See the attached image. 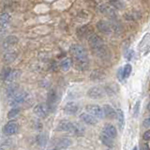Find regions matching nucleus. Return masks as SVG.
<instances>
[{"label":"nucleus","instance_id":"obj_1","mask_svg":"<svg viewBox=\"0 0 150 150\" xmlns=\"http://www.w3.org/2000/svg\"><path fill=\"white\" fill-rule=\"evenodd\" d=\"M70 54H72L75 62V67L79 70H84L88 68L89 61L86 49L79 44H73L69 48Z\"/></svg>","mask_w":150,"mask_h":150},{"label":"nucleus","instance_id":"obj_2","mask_svg":"<svg viewBox=\"0 0 150 150\" xmlns=\"http://www.w3.org/2000/svg\"><path fill=\"white\" fill-rule=\"evenodd\" d=\"M57 129L69 132L75 136H83L86 132V129L83 125L79 123H72V122H69L68 120L61 121L57 127Z\"/></svg>","mask_w":150,"mask_h":150},{"label":"nucleus","instance_id":"obj_3","mask_svg":"<svg viewBox=\"0 0 150 150\" xmlns=\"http://www.w3.org/2000/svg\"><path fill=\"white\" fill-rule=\"evenodd\" d=\"M28 98V94L25 91L20 92V93H16L15 96H13L11 100H9V105L11 107H18L19 105L23 104Z\"/></svg>","mask_w":150,"mask_h":150},{"label":"nucleus","instance_id":"obj_4","mask_svg":"<svg viewBox=\"0 0 150 150\" xmlns=\"http://www.w3.org/2000/svg\"><path fill=\"white\" fill-rule=\"evenodd\" d=\"M58 102V95L55 89H51L47 97V106L49 108V111H54Z\"/></svg>","mask_w":150,"mask_h":150},{"label":"nucleus","instance_id":"obj_5","mask_svg":"<svg viewBox=\"0 0 150 150\" xmlns=\"http://www.w3.org/2000/svg\"><path fill=\"white\" fill-rule=\"evenodd\" d=\"M34 114L37 116H39L40 118H45L48 116L49 108L46 103H40L34 107Z\"/></svg>","mask_w":150,"mask_h":150},{"label":"nucleus","instance_id":"obj_6","mask_svg":"<svg viewBox=\"0 0 150 150\" xmlns=\"http://www.w3.org/2000/svg\"><path fill=\"white\" fill-rule=\"evenodd\" d=\"M86 111L88 114L92 115L93 116H95L96 118H103L104 117V114H103V110L100 106L98 105H95V104H92V105H87L86 106Z\"/></svg>","mask_w":150,"mask_h":150},{"label":"nucleus","instance_id":"obj_7","mask_svg":"<svg viewBox=\"0 0 150 150\" xmlns=\"http://www.w3.org/2000/svg\"><path fill=\"white\" fill-rule=\"evenodd\" d=\"M105 94L104 89L100 86H93L87 91V96L94 100H98V98H103Z\"/></svg>","mask_w":150,"mask_h":150},{"label":"nucleus","instance_id":"obj_8","mask_svg":"<svg viewBox=\"0 0 150 150\" xmlns=\"http://www.w3.org/2000/svg\"><path fill=\"white\" fill-rule=\"evenodd\" d=\"M93 52L95 53L97 56H98L101 59H108L110 57V52L107 47L104 45V43L100 45V47H98V48H96L95 50H93Z\"/></svg>","mask_w":150,"mask_h":150},{"label":"nucleus","instance_id":"obj_9","mask_svg":"<svg viewBox=\"0 0 150 150\" xmlns=\"http://www.w3.org/2000/svg\"><path fill=\"white\" fill-rule=\"evenodd\" d=\"M87 39H88V43H89V45H90L92 50H95L96 48H98V47H100V45L103 44V41L100 39V37H98L96 34L90 35Z\"/></svg>","mask_w":150,"mask_h":150},{"label":"nucleus","instance_id":"obj_10","mask_svg":"<svg viewBox=\"0 0 150 150\" xmlns=\"http://www.w3.org/2000/svg\"><path fill=\"white\" fill-rule=\"evenodd\" d=\"M97 27L98 29L100 30V32L104 33V34H111L112 32V25H111V23H108L106 21H98L97 23Z\"/></svg>","mask_w":150,"mask_h":150},{"label":"nucleus","instance_id":"obj_11","mask_svg":"<svg viewBox=\"0 0 150 150\" xmlns=\"http://www.w3.org/2000/svg\"><path fill=\"white\" fill-rule=\"evenodd\" d=\"M18 131V124L15 121H9L4 127V133L6 135H13Z\"/></svg>","mask_w":150,"mask_h":150},{"label":"nucleus","instance_id":"obj_12","mask_svg":"<svg viewBox=\"0 0 150 150\" xmlns=\"http://www.w3.org/2000/svg\"><path fill=\"white\" fill-rule=\"evenodd\" d=\"M100 11L103 14H105V15H107L108 17H110L112 19H115V16H116V13H115V11L114 7H111L109 6V5H101V6L100 7Z\"/></svg>","mask_w":150,"mask_h":150},{"label":"nucleus","instance_id":"obj_13","mask_svg":"<svg viewBox=\"0 0 150 150\" xmlns=\"http://www.w3.org/2000/svg\"><path fill=\"white\" fill-rule=\"evenodd\" d=\"M92 27L89 25H83L79 27L77 29V35L79 38L81 39H86V38H88L89 36L91 35L92 33Z\"/></svg>","mask_w":150,"mask_h":150},{"label":"nucleus","instance_id":"obj_14","mask_svg":"<svg viewBox=\"0 0 150 150\" xmlns=\"http://www.w3.org/2000/svg\"><path fill=\"white\" fill-rule=\"evenodd\" d=\"M80 119H81L83 122H84L86 124L88 125H96L98 123V120L95 116H93L90 114H86V112H83L81 115H80Z\"/></svg>","mask_w":150,"mask_h":150},{"label":"nucleus","instance_id":"obj_15","mask_svg":"<svg viewBox=\"0 0 150 150\" xmlns=\"http://www.w3.org/2000/svg\"><path fill=\"white\" fill-rule=\"evenodd\" d=\"M102 110H103V114H104V116H106L107 118L115 119V117H116V111L112 106L108 105V104H105V105H103Z\"/></svg>","mask_w":150,"mask_h":150},{"label":"nucleus","instance_id":"obj_16","mask_svg":"<svg viewBox=\"0 0 150 150\" xmlns=\"http://www.w3.org/2000/svg\"><path fill=\"white\" fill-rule=\"evenodd\" d=\"M65 112L67 115H75L79 110V106L76 102L74 101H70L68 102L65 106Z\"/></svg>","mask_w":150,"mask_h":150},{"label":"nucleus","instance_id":"obj_17","mask_svg":"<svg viewBox=\"0 0 150 150\" xmlns=\"http://www.w3.org/2000/svg\"><path fill=\"white\" fill-rule=\"evenodd\" d=\"M103 133H105L106 135H108L109 137L112 139H115L117 136L116 129L115 128V126H112L111 124H107L104 126V128H103Z\"/></svg>","mask_w":150,"mask_h":150},{"label":"nucleus","instance_id":"obj_18","mask_svg":"<svg viewBox=\"0 0 150 150\" xmlns=\"http://www.w3.org/2000/svg\"><path fill=\"white\" fill-rule=\"evenodd\" d=\"M71 144V140L68 137H64V138H60L57 143H56V146L54 147L55 149H65L68 148L69 145Z\"/></svg>","mask_w":150,"mask_h":150},{"label":"nucleus","instance_id":"obj_19","mask_svg":"<svg viewBox=\"0 0 150 150\" xmlns=\"http://www.w3.org/2000/svg\"><path fill=\"white\" fill-rule=\"evenodd\" d=\"M17 42H18V38L16 36H8L3 42V47L5 49H8L15 44H17Z\"/></svg>","mask_w":150,"mask_h":150},{"label":"nucleus","instance_id":"obj_20","mask_svg":"<svg viewBox=\"0 0 150 150\" xmlns=\"http://www.w3.org/2000/svg\"><path fill=\"white\" fill-rule=\"evenodd\" d=\"M18 88H19V86L17 83H11L9 86L7 87V90H6V93H7V97L11 100V98L16 95V93L18 91Z\"/></svg>","mask_w":150,"mask_h":150},{"label":"nucleus","instance_id":"obj_21","mask_svg":"<svg viewBox=\"0 0 150 150\" xmlns=\"http://www.w3.org/2000/svg\"><path fill=\"white\" fill-rule=\"evenodd\" d=\"M21 70H19V69H13V70H11V72H9L8 74V76L7 78L6 81L8 82H14L15 80H17L19 77L21 76Z\"/></svg>","mask_w":150,"mask_h":150},{"label":"nucleus","instance_id":"obj_22","mask_svg":"<svg viewBox=\"0 0 150 150\" xmlns=\"http://www.w3.org/2000/svg\"><path fill=\"white\" fill-rule=\"evenodd\" d=\"M100 140L102 144L106 145L108 147H112L114 146V141H112V138L109 137L108 135H106L105 133H102L100 135Z\"/></svg>","mask_w":150,"mask_h":150},{"label":"nucleus","instance_id":"obj_23","mask_svg":"<svg viewBox=\"0 0 150 150\" xmlns=\"http://www.w3.org/2000/svg\"><path fill=\"white\" fill-rule=\"evenodd\" d=\"M116 118L118 121V126L120 129H123L124 125H125V116H124V112L122 110H117L116 111Z\"/></svg>","mask_w":150,"mask_h":150},{"label":"nucleus","instance_id":"obj_24","mask_svg":"<svg viewBox=\"0 0 150 150\" xmlns=\"http://www.w3.org/2000/svg\"><path fill=\"white\" fill-rule=\"evenodd\" d=\"M71 64H72V61L70 58H65L61 61L60 63V68L63 71H68V70L70 69L71 67Z\"/></svg>","mask_w":150,"mask_h":150},{"label":"nucleus","instance_id":"obj_25","mask_svg":"<svg viewBox=\"0 0 150 150\" xmlns=\"http://www.w3.org/2000/svg\"><path fill=\"white\" fill-rule=\"evenodd\" d=\"M17 57V54L13 53V52H8V53H6L3 56V60L5 63H11L12 61H14Z\"/></svg>","mask_w":150,"mask_h":150},{"label":"nucleus","instance_id":"obj_26","mask_svg":"<svg viewBox=\"0 0 150 150\" xmlns=\"http://www.w3.org/2000/svg\"><path fill=\"white\" fill-rule=\"evenodd\" d=\"M37 142L40 146H44V145L48 142V136L46 133H41L37 137Z\"/></svg>","mask_w":150,"mask_h":150},{"label":"nucleus","instance_id":"obj_27","mask_svg":"<svg viewBox=\"0 0 150 150\" xmlns=\"http://www.w3.org/2000/svg\"><path fill=\"white\" fill-rule=\"evenodd\" d=\"M110 2H111L112 6L117 9H122L126 6L124 1H122V0H110Z\"/></svg>","mask_w":150,"mask_h":150},{"label":"nucleus","instance_id":"obj_28","mask_svg":"<svg viewBox=\"0 0 150 150\" xmlns=\"http://www.w3.org/2000/svg\"><path fill=\"white\" fill-rule=\"evenodd\" d=\"M9 22V15L8 13H2L0 15V25L6 26Z\"/></svg>","mask_w":150,"mask_h":150},{"label":"nucleus","instance_id":"obj_29","mask_svg":"<svg viewBox=\"0 0 150 150\" xmlns=\"http://www.w3.org/2000/svg\"><path fill=\"white\" fill-rule=\"evenodd\" d=\"M90 78L93 80V81H100V80H103L104 79V73H102L100 71H94Z\"/></svg>","mask_w":150,"mask_h":150},{"label":"nucleus","instance_id":"obj_30","mask_svg":"<svg viewBox=\"0 0 150 150\" xmlns=\"http://www.w3.org/2000/svg\"><path fill=\"white\" fill-rule=\"evenodd\" d=\"M19 112H20V108H18V107H12V109L8 112V117L9 119H12V118H14V117H16L18 115Z\"/></svg>","mask_w":150,"mask_h":150},{"label":"nucleus","instance_id":"obj_31","mask_svg":"<svg viewBox=\"0 0 150 150\" xmlns=\"http://www.w3.org/2000/svg\"><path fill=\"white\" fill-rule=\"evenodd\" d=\"M131 69H132V68H131V65L130 64H127L125 67L123 68V74H124V78H128L130 73H131Z\"/></svg>","mask_w":150,"mask_h":150},{"label":"nucleus","instance_id":"obj_32","mask_svg":"<svg viewBox=\"0 0 150 150\" xmlns=\"http://www.w3.org/2000/svg\"><path fill=\"white\" fill-rule=\"evenodd\" d=\"M11 68H5L3 70H2V72H1V79L4 80V81H6L8 76V74L9 72H11Z\"/></svg>","mask_w":150,"mask_h":150},{"label":"nucleus","instance_id":"obj_33","mask_svg":"<svg viewBox=\"0 0 150 150\" xmlns=\"http://www.w3.org/2000/svg\"><path fill=\"white\" fill-rule=\"evenodd\" d=\"M137 14H139L138 12H131V13H127L125 14V19L126 20H136L137 19Z\"/></svg>","mask_w":150,"mask_h":150},{"label":"nucleus","instance_id":"obj_34","mask_svg":"<svg viewBox=\"0 0 150 150\" xmlns=\"http://www.w3.org/2000/svg\"><path fill=\"white\" fill-rule=\"evenodd\" d=\"M139 109H140V101L138 100L137 102H136V104H135V106H134V109H133V115H134V117L138 116Z\"/></svg>","mask_w":150,"mask_h":150},{"label":"nucleus","instance_id":"obj_35","mask_svg":"<svg viewBox=\"0 0 150 150\" xmlns=\"http://www.w3.org/2000/svg\"><path fill=\"white\" fill-rule=\"evenodd\" d=\"M117 78L119 81H122L124 79V74H123V68H120L117 71Z\"/></svg>","mask_w":150,"mask_h":150},{"label":"nucleus","instance_id":"obj_36","mask_svg":"<svg viewBox=\"0 0 150 150\" xmlns=\"http://www.w3.org/2000/svg\"><path fill=\"white\" fill-rule=\"evenodd\" d=\"M143 124H144V128H149V127H150V116L144 120V123Z\"/></svg>","mask_w":150,"mask_h":150},{"label":"nucleus","instance_id":"obj_37","mask_svg":"<svg viewBox=\"0 0 150 150\" xmlns=\"http://www.w3.org/2000/svg\"><path fill=\"white\" fill-rule=\"evenodd\" d=\"M144 141H149L150 140V130H146L145 132L144 133Z\"/></svg>","mask_w":150,"mask_h":150},{"label":"nucleus","instance_id":"obj_38","mask_svg":"<svg viewBox=\"0 0 150 150\" xmlns=\"http://www.w3.org/2000/svg\"><path fill=\"white\" fill-rule=\"evenodd\" d=\"M148 110H150V102L148 103Z\"/></svg>","mask_w":150,"mask_h":150}]
</instances>
